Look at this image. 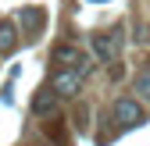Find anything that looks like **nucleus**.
Here are the masks:
<instances>
[{
  "mask_svg": "<svg viewBox=\"0 0 150 146\" xmlns=\"http://www.w3.org/2000/svg\"><path fill=\"white\" fill-rule=\"evenodd\" d=\"M93 50H97V57L100 61H115L118 57V50H122V36L118 32H97V36H93Z\"/></svg>",
  "mask_w": 150,
  "mask_h": 146,
  "instance_id": "1",
  "label": "nucleus"
},
{
  "mask_svg": "<svg viewBox=\"0 0 150 146\" xmlns=\"http://www.w3.org/2000/svg\"><path fill=\"white\" fill-rule=\"evenodd\" d=\"M115 121L125 125V128H132V125L143 121V107H139L136 100H118V103H115Z\"/></svg>",
  "mask_w": 150,
  "mask_h": 146,
  "instance_id": "2",
  "label": "nucleus"
},
{
  "mask_svg": "<svg viewBox=\"0 0 150 146\" xmlns=\"http://www.w3.org/2000/svg\"><path fill=\"white\" fill-rule=\"evenodd\" d=\"M79 79H82V71H57V75L50 79V89L57 96H75L79 93Z\"/></svg>",
  "mask_w": 150,
  "mask_h": 146,
  "instance_id": "3",
  "label": "nucleus"
},
{
  "mask_svg": "<svg viewBox=\"0 0 150 146\" xmlns=\"http://www.w3.org/2000/svg\"><path fill=\"white\" fill-rule=\"evenodd\" d=\"M43 22H47L43 7H22V11H18V25H22V32H25V36H40Z\"/></svg>",
  "mask_w": 150,
  "mask_h": 146,
  "instance_id": "4",
  "label": "nucleus"
},
{
  "mask_svg": "<svg viewBox=\"0 0 150 146\" xmlns=\"http://www.w3.org/2000/svg\"><path fill=\"white\" fill-rule=\"evenodd\" d=\"M50 57L54 61H57V64H75V71H86V64H82V53L79 50H75V46H54V53H50Z\"/></svg>",
  "mask_w": 150,
  "mask_h": 146,
  "instance_id": "5",
  "label": "nucleus"
},
{
  "mask_svg": "<svg viewBox=\"0 0 150 146\" xmlns=\"http://www.w3.org/2000/svg\"><path fill=\"white\" fill-rule=\"evenodd\" d=\"M32 111H36V114H50V111H54V89H43V93L32 100Z\"/></svg>",
  "mask_w": 150,
  "mask_h": 146,
  "instance_id": "6",
  "label": "nucleus"
},
{
  "mask_svg": "<svg viewBox=\"0 0 150 146\" xmlns=\"http://www.w3.org/2000/svg\"><path fill=\"white\" fill-rule=\"evenodd\" d=\"M11 50H14V25L0 22V53H11Z\"/></svg>",
  "mask_w": 150,
  "mask_h": 146,
  "instance_id": "7",
  "label": "nucleus"
},
{
  "mask_svg": "<svg viewBox=\"0 0 150 146\" xmlns=\"http://www.w3.org/2000/svg\"><path fill=\"white\" fill-rule=\"evenodd\" d=\"M136 89L150 96V71H139V75H136Z\"/></svg>",
  "mask_w": 150,
  "mask_h": 146,
  "instance_id": "8",
  "label": "nucleus"
}]
</instances>
